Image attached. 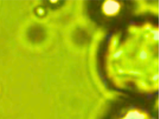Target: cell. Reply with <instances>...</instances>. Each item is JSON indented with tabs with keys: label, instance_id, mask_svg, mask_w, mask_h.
Wrapping results in <instances>:
<instances>
[{
	"label": "cell",
	"instance_id": "1",
	"mask_svg": "<svg viewBox=\"0 0 159 119\" xmlns=\"http://www.w3.org/2000/svg\"><path fill=\"white\" fill-rule=\"evenodd\" d=\"M119 4L115 2L109 1V2H107V3L104 5V11L108 15L115 14L119 10Z\"/></svg>",
	"mask_w": 159,
	"mask_h": 119
}]
</instances>
